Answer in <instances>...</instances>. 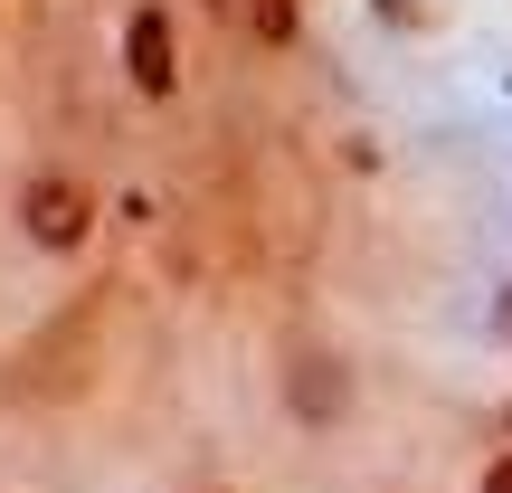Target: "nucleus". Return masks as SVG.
I'll list each match as a JSON object with an SVG mask.
<instances>
[{
    "label": "nucleus",
    "mask_w": 512,
    "mask_h": 493,
    "mask_svg": "<svg viewBox=\"0 0 512 493\" xmlns=\"http://www.w3.org/2000/svg\"><path fill=\"white\" fill-rule=\"evenodd\" d=\"M133 86H152V95H162L171 86V29H162V19H133Z\"/></svg>",
    "instance_id": "obj_2"
},
{
    "label": "nucleus",
    "mask_w": 512,
    "mask_h": 493,
    "mask_svg": "<svg viewBox=\"0 0 512 493\" xmlns=\"http://www.w3.org/2000/svg\"><path fill=\"white\" fill-rule=\"evenodd\" d=\"M29 228H38V238H48V247L86 238V200H76L67 181H38V190H29Z\"/></svg>",
    "instance_id": "obj_1"
},
{
    "label": "nucleus",
    "mask_w": 512,
    "mask_h": 493,
    "mask_svg": "<svg viewBox=\"0 0 512 493\" xmlns=\"http://www.w3.org/2000/svg\"><path fill=\"white\" fill-rule=\"evenodd\" d=\"M484 493H512V456H503V465H494V475H484Z\"/></svg>",
    "instance_id": "obj_3"
}]
</instances>
